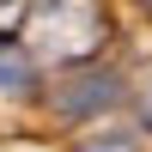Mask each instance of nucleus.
<instances>
[{
    "instance_id": "obj_5",
    "label": "nucleus",
    "mask_w": 152,
    "mask_h": 152,
    "mask_svg": "<svg viewBox=\"0 0 152 152\" xmlns=\"http://www.w3.org/2000/svg\"><path fill=\"white\" fill-rule=\"evenodd\" d=\"M146 6H152V0H146Z\"/></svg>"
},
{
    "instance_id": "obj_1",
    "label": "nucleus",
    "mask_w": 152,
    "mask_h": 152,
    "mask_svg": "<svg viewBox=\"0 0 152 152\" xmlns=\"http://www.w3.org/2000/svg\"><path fill=\"white\" fill-rule=\"evenodd\" d=\"M104 37H110L104 0H31L18 24L24 55H43V61H85L104 49Z\"/></svg>"
},
{
    "instance_id": "obj_4",
    "label": "nucleus",
    "mask_w": 152,
    "mask_h": 152,
    "mask_svg": "<svg viewBox=\"0 0 152 152\" xmlns=\"http://www.w3.org/2000/svg\"><path fill=\"white\" fill-rule=\"evenodd\" d=\"M79 152H140V146H134L128 134H97V140H85Z\"/></svg>"
},
{
    "instance_id": "obj_2",
    "label": "nucleus",
    "mask_w": 152,
    "mask_h": 152,
    "mask_svg": "<svg viewBox=\"0 0 152 152\" xmlns=\"http://www.w3.org/2000/svg\"><path fill=\"white\" fill-rule=\"evenodd\" d=\"M122 97L116 73H79V79L55 85V116H91V110H110Z\"/></svg>"
},
{
    "instance_id": "obj_3",
    "label": "nucleus",
    "mask_w": 152,
    "mask_h": 152,
    "mask_svg": "<svg viewBox=\"0 0 152 152\" xmlns=\"http://www.w3.org/2000/svg\"><path fill=\"white\" fill-rule=\"evenodd\" d=\"M0 79L6 85H31V61L24 55H0Z\"/></svg>"
}]
</instances>
